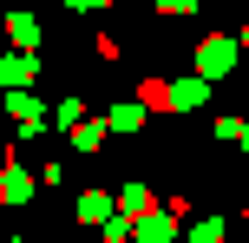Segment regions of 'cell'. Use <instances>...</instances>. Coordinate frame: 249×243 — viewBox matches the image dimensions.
<instances>
[{"label": "cell", "instance_id": "obj_6", "mask_svg": "<svg viewBox=\"0 0 249 243\" xmlns=\"http://www.w3.org/2000/svg\"><path fill=\"white\" fill-rule=\"evenodd\" d=\"M118 210H124V224H131V217H151V204H144V184H124V191H118Z\"/></svg>", "mask_w": 249, "mask_h": 243}, {"label": "cell", "instance_id": "obj_12", "mask_svg": "<svg viewBox=\"0 0 249 243\" xmlns=\"http://www.w3.org/2000/svg\"><path fill=\"white\" fill-rule=\"evenodd\" d=\"M164 13H197V0H158Z\"/></svg>", "mask_w": 249, "mask_h": 243}, {"label": "cell", "instance_id": "obj_8", "mask_svg": "<svg viewBox=\"0 0 249 243\" xmlns=\"http://www.w3.org/2000/svg\"><path fill=\"white\" fill-rule=\"evenodd\" d=\"M0 191H7L13 204H26V197H33V178H26V171H7V184H0Z\"/></svg>", "mask_w": 249, "mask_h": 243}, {"label": "cell", "instance_id": "obj_13", "mask_svg": "<svg viewBox=\"0 0 249 243\" xmlns=\"http://www.w3.org/2000/svg\"><path fill=\"white\" fill-rule=\"evenodd\" d=\"M66 7H105V0H66Z\"/></svg>", "mask_w": 249, "mask_h": 243}, {"label": "cell", "instance_id": "obj_4", "mask_svg": "<svg viewBox=\"0 0 249 243\" xmlns=\"http://www.w3.org/2000/svg\"><path fill=\"white\" fill-rule=\"evenodd\" d=\"M171 210H151V217H138V243H164V237H171Z\"/></svg>", "mask_w": 249, "mask_h": 243}, {"label": "cell", "instance_id": "obj_3", "mask_svg": "<svg viewBox=\"0 0 249 243\" xmlns=\"http://www.w3.org/2000/svg\"><path fill=\"white\" fill-rule=\"evenodd\" d=\"M210 99V79H184V86H171V112H190V105Z\"/></svg>", "mask_w": 249, "mask_h": 243}, {"label": "cell", "instance_id": "obj_9", "mask_svg": "<svg viewBox=\"0 0 249 243\" xmlns=\"http://www.w3.org/2000/svg\"><path fill=\"white\" fill-rule=\"evenodd\" d=\"M72 145H79V151H99L105 131H99V125H79V131H72Z\"/></svg>", "mask_w": 249, "mask_h": 243}, {"label": "cell", "instance_id": "obj_7", "mask_svg": "<svg viewBox=\"0 0 249 243\" xmlns=\"http://www.w3.org/2000/svg\"><path fill=\"white\" fill-rule=\"evenodd\" d=\"M144 125V105H112V131H138Z\"/></svg>", "mask_w": 249, "mask_h": 243}, {"label": "cell", "instance_id": "obj_2", "mask_svg": "<svg viewBox=\"0 0 249 243\" xmlns=\"http://www.w3.org/2000/svg\"><path fill=\"white\" fill-rule=\"evenodd\" d=\"M7 33H13V46H20V53L39 46V20H33V13H7Z\"/></svg>", "mask_w": 249, "mask_h": 243}, {"label": "cell", "instance_id": "obj_11", "mask_svg": "<svg viewBox=\"0 0 249 243\" xmlns=\"http://www.w3.org/2000/svg\"><path fill=\"white\" fill-rule=\"evenodd\" d=\"M216 237H223V224H216V217H210V224H197V230H190V243H216Z\"/></svg>", "mask_w": 249, "mask_h": 243}, {"label": "cell", "instance_id": "obj_10", "mask_svg": "<svg viewBox=\"0 0 249 243\" xmlns=\"http://www.w3.org/2000/svg\"><path fill=\"white\" fill-rule=\"evenodd\" d=\"M7 105H13V118H39V99H33V92H13Z\"/></svg>", "mask_w": 249, "mask_h": 243}, {"label": "cell", "instance_id": "obj_14", "mask_svg": "<svg viewBox=\"0 0 249 243\" xmlns=\"http://www.w3.org/2000/svg\"><path fill=\"white\" fill-rule=\"evenodd\" d=\"M243 151H249V125H243Z\"/></svg>", "mask_w": 249, "mask_h": 243}, {"label": "cell", "instance_id": "obj_5", "mask_svg": "<svg viewBox=\"0 0 249 243\" xmlns=\"http://www.w3.org/2000/svg\"><path fill=\"white\" fill-rule=\"evenodd\" d=\"M138 105H144V112H171V86H164V79H144Z\"/></svg>", "mask_w": 249, "mask_h": 243}, {"label": "cell", "instance_id": "obj_1", "mask_svg": "<svg viewBox=\"0 0 249 243\" xmlns=\"http://www.w3.org/2000/svg\"><path fill=\"white\" fill-rule=\"evenodd\" d=\"M230 66H236V39H203V53H197V79H223Z\"/></svg>", "mask_w": 249, "mask_h": 243}]
</instances>
